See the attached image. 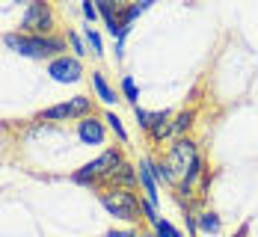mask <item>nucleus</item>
I'll list each match as a JSON object with an SVG mask.
<instances>
[{
	"label": "nucleus",
	"instance_id": "obj_17",
	"mask_svg": "<svg viewBox=\"0 0 258 237\" xmlns=\"http://www.w3.org/2000/svg\"><path fill=\"white\" fill-rule=\"evenodd\" d=\"M122 95H125V101H131L134 107H140V86H137V80L125 74L122 77Z\"/></svg>",
	"mask_w": 258,
	"mask_h": 237
},
{
	"label": "nucleus",
	"instance_id": "obj_9",
	"mask_svg": "<svg viewBox=\"0 0 258 237\" xmlns=\"http://www.w3.org/2000/svg\"><path fill=\"white\" fill-rule=\"evenodd\" d=\"M137 175H140V187H143V193H146V202L157 208L160 193H157V181H155V175H152V157H140V163H137Z\"/></svg>",
	"mask_w": 258,
	"mask_h": 237
},
{
	"label": "nucleus",
	"instance_id": "obj_27",
	"mask_svg": "<svg viewBox=\"0 0 258 237\" xmlns=\"http://www.w3.org/2000/svg\"><path fill=\"white\" fill-rule=\"evenodd\" d=\"M134 237H140V234H134Z\"/></svg>",
	"mask_w": 258,
	"mask_h": 237
},
{
	"label": "nucleus",
	"instance_id": "obj_14",
	"mask_svg": "<svg viewBox=\"0 0 258 237\" xmlns=\"http://www.w3.org/2000/svg\"><path fill=\"white\" fill-rule=\"evenodd\" d=\"M92 89H95V95L101 98L104 104H113V101H119V98H116V89L107 83V77H104L101 71H92Z\"/></svg>",
	"mask_w": 258,
	"mask_h": 237
},
{
	"label": "nucleus",
	"instance_id": "obj_16",
	"mask_svg": "<svg viewBox=\"0 0 258 237\" xmlns=\"http://www.w3.org/2000/svg\"><path fill=\"white\" fill-rule=\"evenodd\" d=\"M223 228V222H220V216L214 211H205L199 213V231H205V234H217Z\"/></svg>",
	"mask_w": 258,
	"mask_h": 237
},
{
	"label": "nucleus",
	"instance_id": "obj_20",
	"mask_svg": "<svg viewBox=\"0 0 258 237\" xmlns=\"http://www.w3.org/2000/svg\"><path fill=\"white\" fill-rule=\"evenodd\" d=\"M86 45L92 48V53H95V56H104V42H101V33H98V30L86 27Z\"/></svg>",
	"mask_w": 258,
	"mask_h": 237
},
{
	"label": "nucleus",
	"instance_id": "obj_8",
	"mask_svg": "<svg viewBox=\"0 0 258 237\" xmlns=\"http://www.w3.org/2000/svg\"><path fill=\"white\" fill-rule=\"evenodd\" d=\"M104 136H107V128H104V122H98L95 116H86V119L78 122V139L83 145H101Z\"/></svg>",
	"mask_w": 258,
	"mask_h": 237
},
{
	"label": "nucleus",
	"instance_id": "obj_26",
	"mask_svg": "<svg viewBox=\"0 0 258 237\" xmlns=\"http://www.w3.org/2000/svg\"><path fill=\"white\" fill-rule=\"evenodd\" d=\"M246 228H249V225H240V231H237V237H246Z\"/></svg>",
	"mask_w": 258,
	"mask_h": 237
},
{
	"label": "nucleus",
	"instance_id": "obj_10",
	"mask_svg": "<svg viewBox=\"0 0 258 237\" xmlns=\"http://www.w3.org/2000/svg\"><path fill=\"white\" fill-rule=\"evenodd\" d=\"M104 184L107 187H119V190H134V187L140 184V175H137V166L134 163H122L119 169H113L107 178H104Z\"/></svg>",
	"mask_w": 258,
	"mask_h": 237
},
{
	"label": "nucleus",
	"instance_id": "obj_4",
	"mask_svg": "<svg viewBox=\"0 0 258 237\" xmlns=\"http://www.w3.org/2000/svg\"><path fill=\"white\" fill-rule=\"evenodd\" d=\"M51 30H53L51 3H42V0L27 3L24 15H21V33L24 36H51Z\"/></svg>",
	"mask_w": 258,
	"mask_h": 237
},
{
	"label": "nucleus",
	"instance_id": "obj_5",
	"mask_svg": "<svg viewBox=\"0 0 258 237\" xmlns=\"http://www.w3.org/2000/svg\"><path fill=\"white\" fill-rule=\"evenodd\" d=\"M86 116H92V98H86V95H75V98H69V101H62V104H53L48 110H42L36 119L39 122H66V119H86Z\"/></svg>",
	"mask_w": 258,
	"mask_h": 237
},
{
	"label": "nucleus",
	"instance_id": "obj_25",
	"mask_svg": "<svg viewBox=\"0 0 258 237\" xmlns=\"http://www.w3.org/2000/svg\"><path fill=\"white\" fill-rule=\"evenodd\" d=\"M107 237H134V231H110Z\"/></svg>",
	"mask_w": 258,
	"mask_h": 237
},
{
	"label": "nucleus",
	"instance_id": "obj_7",
	"mask_svg": "<svg viewBox=\"0 0 258 237\" xmlns=\"http://www.w3.org/2000/svg\"><path fill=\"white\" fill-rule=\"evenodd\" d=\"M48 74L51 80L56 83H78L83 77V62H80L78 56H69V53H62V56H56L48 62Z\"/></svg>",
	"mask_w": 258,
	"mask_h": 237
},
{
	"label": "nucleus",
	"instance_id": "obj_23",
	"mask_svg": "<svg viewBox=\"0 0 258 237\" xmlns=\"http://www.w3.org/2000/svg\"><path fill=\"white\" fill-rule=\"evenodd\" d=\"M140 213H143V219H149V222H152V225H155L157 219H160V216H157V208H155V205H149V202H146V199H143V202H140Z\"/></svg>",
	"mask_w": 258,
	"mask_h": 237
},
{
	"label": "nucleus",
	"instance_id": "obj_21",
	"mask_svg": "<svg viewBox=\"0 0 258 237\" xmlns=\"http://www.w3.org/2000/svg\"><path fill=\"white\" fill-rule=\"evenodd\" d=\"M155 234L157 237H184L178 228L169 222V219H157V222H155Z\"/></svg>",
	"mask_w": 258,
	"mask_h": 237
},
{
	"label": "nucleus",
	"instance_id": "obj_13",
	"mask_svg": "<svg viewBox=\"0 0 258 237\" xmlns=\"http://www.w3.org/2000/svg\"><path fill=\"white\" fill-rule=\"evenodd\" d=\"M149 6H152V0H140V3L122 6V12H119V27H122L125 33H131V24H134V18H137V15H143Z\"/></svg>",
	"mask_w": 258,
	"mask_h": 237
},
{
	"label": "nucleus",
	"instance_id": "obj_1",
	"mask_svg": "<svg viewBox=\"0 0 258 237\" xmlns=\"http://www.w3.org/2000/svg\"><path fill=\"white\" fill-rule=\"evenodd\" d=\"M6 48L15 51L18 56H30V59H56L69 48V42L62 36H24V33H6L3 36Z\"/></svg>",
	"mask_w": 258,
	"mask_h": 237
},
{
	"label": "nucleus",
	"instance_id": "obj_22",
	"mask_svg": "<svg viewBox=\"0 0 258 237\" xmlns=\"http://www.w3.org/2000/svg\"><path fill=\"white\" fill-rule=\"evenodd\" d=\"M80 12H83V18L89 21V27H92L95 21H98V18H101V15H98V6H95L92 0H80Z\"/></svg>",
	"mask_w": 258,
	"mask_h": 237
},
{
	"label": "nucleus",
	"instance_id": "obj_19",
	"mask_svg": "<svg viewBox=\"0 0 258 237\" xmlns=\"http://www.w3.org/2000/svg\"><path fill=\"white\" fill-rule=\"evenodd\" d=\"M134 116H137V125L146 133L152 131V125L157 122V113H149V110H143V107H134Z\"/></svg>",
	"mask_w": 258,
	"mask_h": 237
},
{
	"label": "nucleus",
	"instance_id": "obj_24",
	"mask_svg": "<svg viewBox=\"0 0 258 237\" xmlns=\"http://www.w3.org/2000/svg\"><path fill=\"white\" fill-rule=\"evenodd\" d=\"M69 42H72V51H75V56H83V53H86V42H83V39H80L78 33H69Z\"/></svg>",
	"mask_w": 258,
	"mask_h": 237
},
{
	"label": "nucleus",
	"instance_id": "obj_3",
	"mask_svg": "<svg viewBox=\"0 0 258 237\" xmlns=\"http://www.w3.org/2000/svg\"><path fill=\"white\" fill-rule=\"evenodd\" d=\"M101 205L104 211L116 219H125V222H140V199L134 190H119V187H107L101 196Z\"/></svg>",
	"mask_w": 258,
	"mask_h": 237
},
{
	"label": "nucleus",
	"instance_id": "obj_12",
	"mask_svg": "<svg viewBox=\"0 0 258 237\" xmlns=\"http://www.w3.org/2000/svg\"><path fill=\"white\" fill-rule=\"evenodd\" d=\"M193 122H196V110H181L172 116V139H184V133L193 128Z\"/></svg>",
	"mask_w": 258,
	"mask_h": 237
},
{
	"label": "nucleus",
	"instance_id": "obj_2",
	"mask_svg": "<svg viewBox=\"0 0 258 237\" xmlns=\"http://www.w3.org/2000/svg\"><path fill=\"white\" fill-rule=\"evenodd\" d=\"M122 163H125L122 148H107V151H101L95 160H89L86 166H80L78 172L72 175V181H75V184H83V187H101L104 178H107L113 169H119Z\"/></svg>",
	"mask_w": 258,
	"mask_h": 237
},
{
	"label": "nucleus",
	"instance_id": "obj_15",
	"mask_svg": "<svg viewBox=\"0 0 258 237\" xmlns=\"http://www.w3.org/2000/svg\"><path fill=\"white\" fill-rule=\"evenodd\" d=\"M152 175L157 184H175V172L169 169L166 160H152Z\"/></svg>",
	"mask_w": 258,
	"mask_h": 237
},
{
	"label": "nucleus",
	"instance_id": "obj_11",
	"mask_svg": "<svg viewBox=\"0 0 258 237\" xmlns=\"http://www.w3.org/2000/svg\"><path fill=\"white\" fill-rule=\"evenodd\" d=\"M172 113L169 110H157V122L152 125V131H149V136H152V142H163V139H172Z\"/></svg>",
	"mask_w": 258,
	"mask_h": 237
},
{
	"label": "nucleus",
	"instance_id": "obj_18",
	"mask_svg": "<svg viewBox=\"0 0 258 237\" xmlns=\"http://www.w3.org/2000/svg\"><path fill=\"white\" fill-rule=\"evenodd\" d=\"M104 122L110 125V131L116 133V136H119L122 142H128V131H125V125H122V119H119V116H116L113 110H107V113H104Z\"/></svg>",
	"mask_w": 258,
	"mask_h": 237
},
{
	"label": "nucleus",
	"instance_id": "obj_6",
	"mask_svg": "<svg viewBox=\"0 0 258 237\" xmlns=\"http://www.w3.org/2000/svg\"><path fill=\"white\" fill-rule=\"evenodd\" d=\"M196 157H199V148H196V142H193L190 136H184V139H175V142L169 145L166 163H169V169H172L175 175H184V172H187V166H190Z\"/></svg>",
	"mask_w": 258,
	"mask_h": 237
}]
</instances>
